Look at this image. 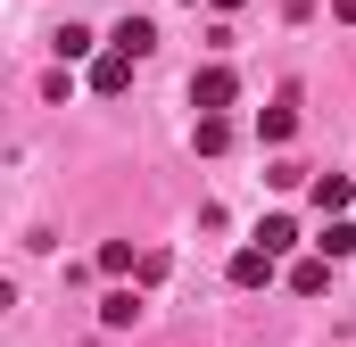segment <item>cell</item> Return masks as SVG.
Here are the masks:
<instances>
[{
	"label": "cell",
	"instance_id": "6",
	"mask_svg": "<svg viewBox=\"0 0 356 347\" xmlns=\"http://www.w3.org/2000/svg\"><path fill=\"white\" fill-rule=\"evenodd\" d=\"M108 42H116V50H133V58H149V50H158V25H149V17H124Z\"/></svg>",
	"mask_w": 356,
	"mask_h": 347
},
{
	"label": "cell",
	"instance_id": "1",
	"mask_svg": "<svg viewBox=\"0 0 356 347\" xmlns=\"http://www.w3.org/2000/svg\"><path fill=\"white\" fill-rule=\"evenodd\" d=\"M232 99H241V75H232V67H224V58H216V67H199V75H191V108H199V116H224V108H232Z\"/></svg>",
	"mask_w": 356,
	"mask_h": 347
},
{
	"label": "cell",
	"instance_id": "12",
	"mask_svg": "<svg viewBox=\"0 0 356 347\" xmlns=\"http://www.w3.org/2000/svg\"><path fill=\"white\" fill-rule=\"evenodd\" d=\"M99 273H141V257H133L124 240H108V248H99Z\"/></svg>",
	"mask_w": 356,
	"mask_h": 347
},
{
	"label": "cell",
	"instance_id": "8",
	"mask_svg": "<svg viewBox=\"0 0 356 347\" xmlns=\"http://www.w3.org/2000/svg\"><path fill=\"white\" fill-rule=\"evenodd\" d=\"M290 289H298V298H323V289H332V257H307V264H290Z\"/></svg>",
	"mask_w": 356,
	"mask_h": 347
},
{
	"label": "cell",
	"instance_id": "14",
	"mask_svg": "<svg viewBox=\"0 0 356 347\" xmlns=\"http://www.w3.org/2000/svg\"><path fill=\"white\" fill-rule=\"evenodd\" d=\"M216 8H241V0H216Z\"/></svg>",
	"mask_w": 356,
	"mask_h": 347
},
{
	"label": "cell",
	"instance_id": "10",
	"mask_svg": "<svg viewBox=\"0 0 356 347\" xmlns=\"http://www.w3.org/2000/svg\"><path fill=\"white\" fill-rule=\"evenodd\" d=\"M191 141H199V158H224V149H232V124H224V116H199Z\"/></svg>",
	"mask_w": 356,
	"mask_h": 347
},
{
	"label": "cell",
	"instance_id": "7",
	"mask_svg": "<svg viewBox=\"0 0 356 347\" xmlns=\"http://www.w3.org/2000/svg\"><path fill=\"white\" fill-rule=\"evenodd\" d=\"M133 314H141V289H108L99 298V323L108 331H133Z\"/></svg>",
	"mask_w": 356,
	"mask_h": 347
},
{
	"label": "cell",
	"instance_id": "11",
	"mask_svg": "<svg viewBox=\"0 0 356 347\" xmlns=\"http://www.w3.org/2000/svg\"><path fill=\"white\" fill-rule=\"evenodd\" d=\"M257 248L290 257V248H298V223H290V215H266V223H257Z\"/></svg>",
	"mask_w": 356,
	"mask_h": 347
},
{
	"label": "cell",
	"instance_id": "4",
	"mask_svg": "<svg viewBox=\"0 0 356 347\" xmlns=\"http://www.w3.org/2000/svg\"><path fill=\"white\" fill-rule=\"evenodd\" d=\"M307 198H315V207H323V215H348V198H356V182H348V174H315V182H307Z\"/></svg>",
	"mask_w": 356,
	"mask_h": 347
},
{
	"label": "cell",
	"instance_id": "3",
	"mask_svg": "<svg viewBox=\"0 0 356 347\" xmlns=\"http://www.w3.org/2000/svg\"><path fill=\"white\" fill-rule=\"evenodd\" d=\"M224 273H232V289H266V281H273V248H241Z\"/></svg>",
	"mask_w": 356,
	"mask_h": 347
},
{
	"label": "cell",
	"instance_id": "13",
	"mask_svg": "<svg viewBox=\"0 0 356 347\" xmlns=\"http://www.w3.org/2000/svg\"><path fill=\"white\" fill-rule=\"evenodd\" d=\"M332 8H340V25H356V0H332Z\"/></svg>",
	"mask_w": 356,
	"mask_h": 347
},
{
	"label": "cell",
	"instance_id": "9",
	"mask_svg": "<svg viewBox=\"0 0 356 347\" xmlns=\"http://www.w3.org/2000/svg\"><path fill=\"white\" fill-rule=\"evenodd\" d=\"M315 248H323L332 264H340V257H356V223H348V215H323V240H315Z\"/></svg>",
	"mask_w": 356,
	"mask_h": 347
},
{
	"label": "cell",
	"instance_id": "2",
	"mask_svg": "<svg viewBox=\"0 0 356 347\" xmlns=\"http://www.w3.org/2000/svg\"><path fill=\"white\" fill-rule=\"evenodd\" d=\"M124 83H133V50H99V58H91V91H99V99H116Z\"/></svg>",
	"mask_w": 356,
	"mask_h": 347
},
{
	"label": "cell",
	"instance_id": "5",
	"mask_svg": "<svg viewBox=\"0 0 356 347\" xmlns=\"http://www.w3.org/2000/svg\"><path fill=\"white\" fill-rule=\"evenodd\" d=\"M290 133H298V108H290V99H273L266 116H257V141H266V149H282Z\"/></svg>",
	"mask_w": 356,
	"mask_h": 347
}]
</instances>
